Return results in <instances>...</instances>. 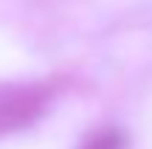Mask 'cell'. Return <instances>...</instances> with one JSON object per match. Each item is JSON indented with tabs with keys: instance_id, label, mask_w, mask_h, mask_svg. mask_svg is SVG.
<instances>
[{
	"instance_id": "obj_1",
	"label": "cell",
	"mask_w": 152,
	"mask_h": 149,
	"mask_svg": "<svg viewBox=\"0 0 152 149\" xmlns=\"http://www.w3.org/2000/svg\"><path fill=\"white\" fill-rule=\"evenodd\" d=\"M48 107V90L39 84H0V135L26 129Z\"/></svg>"
},
{
	"instance_id": "obj_2",
	"label": "cell",
	"mask_w": 152,
	"mask_h": 149,
	"mask_svg": "<svg viewBox=\"0 0 152 149\" xmlns=\"http://www.w3.org/2000/svg\"><path fill=\"white\" fill-rule=\"evenodd\" d=\"M124 144L127 141H124V135H121L118 129H99V132H93L79 149H124Z\"/></svg>"
}]
</instances>
